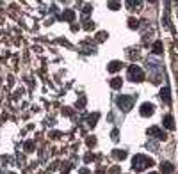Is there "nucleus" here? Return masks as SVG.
<instances>
[{"instance_id": "nucleus-1", "label": "nucleus", "mask_w": 178, "mask_h": 174, "mask_svg": "<svg viewBox=\"0 0 178 174\" xmlns=\"http://www.w3.org/2000/svg\"><path fill=\"white\" fill-rule=\"evenodd\" d=\"M151 165H153V160L148 158V156L136 154V156L132 158V167H134V171H137V172H143L146 167H151Z\"/></svg>"}, {"instance_id": "nucleus-2", "label": "nucleus", "mask_w": 178, "mask_h": 174, "mask_svg": "<svg viewBox=\"0 0 178 174\" xmlns=\"http://www.w3.org/2000/svg\"><path fill=\"white\" fill-rule=\"evenodd\" d=\"M128 78H130L132 82H143V80L146 78V75H144V71H143L139 66H130V68H128Z\"/></svg>"}, {"instance_id": "nucleus-3", "label": "nucleus", "mask_w": 178, "mask_h": 174, "mask_svg": "<svg viewBox=\"0 0 178 174\" xmlns=\"http://www.w3.org/2000/svg\"><path fill=\"white\" fill-rule=\"evenodd\" d=\"M116 101H118V107H119L123 112H128V110L134 107V98H132V96H119Z\"/></svg>"}, {"instance_id": "nucleus-4", "label": "nucleus", "mask_w": 178, "mask_h": 174, "mask_svg": "<svg viewBox=\"0 0 178 174\" xmlns=\"http://www.w3.org/2000/svg\"><path fill=\"white\" fill-rule=\"evenodd\" d=\"M153 112H155V107H153L151 103H144V105L141 107V115H144V117L151 115Z\"/></svg>"}, {"instance_id": "nucleus-5", "label": "nucleus", "mask_w": 178, "mask_h": 174, "mask_svg": "<svg viewBox=\"0 0 178 174\" xmlns=\"http://www.w3.org/2000/svg\"><path fill=\"white\" fill-rule=\"evenodd\" d=\"M123 68V62L121 61H114V62H111L109 66H107V71L109 73H116V71H119Z\"/></svg>"}, {"instance_id": "nucleus-6", "label": "nucleus", "mask_w": 178, "mask_h": 174, "mask_svg": "<svg viewBox=\"0 0 178 174\" xmlns=\"http://www.w3.org/2000/svg\"><path fill=\"white\" fill-rule=\"evenodd\" d=\"M148 133H150V135H155V137H157V139H160V140H164V139H166V133L162 132L160 128H157V126L150 128V130H148Z\"/></svg>"}, {"instance_id": "nucleus-7", "label": "nucleus", "mask_w": 178, "mask_h": 174, "mask_svg": "<svg viewBox=\"0 0 178 174\" xmlns=\"http://www.w3.org/2000/svg\"><path fill=\"white\" fill-rule=\"evenodd\" d=\"M162 123H164V126L168 128V130H175V119H173V115H164V119H162Z\"/></svg>"}, {"instance_id": "nucleus-8", "label": "nucleus", "mask_w": 178, "mask_h": 174, "mask_svg": "<svg viewBox=\"0 0 178 174\" xmlns=\"http://www.w3.org/2000/svg\"><path fill=\"white\" fill-rule=\"evenodd\" d=\"M160 171L164 174H171L173 171H175V167L169 164V162H162V165H160Z\"/></svg>"}, {"instance_id": "nucleus-9", "label": "nucleus", "mask_w": 178, "mask_h": 174, "mask_svg": "<svg viewBox=\"0 0 178 174\" xmlns=\"http://www.w3.org/2000/svg\"><path fill=\"white\" fill-rule=\"evenodd\" d=\"M160 96H162V100H164L166 103H171V96H169V87H168V85H164V87H162Z\"/></svg>"}, {"instance_id": "nucleus-10", "label": "nucleus", "mask_w": 178, "mask_h": 174, "mask_svg": "<svg viewBox=\"0 0 178 174\" xmlns=\"http://www.w3.org/2000/svg\"><path fill=\"white\" fill-rule=\"evenodd\" d=\"M61 20H66V21H73L75 20V12L73 11H64L63 12V16H61Z\"/></svg>"}, {"instance_id": "nucleus-11", "label": "nucleus", "mask_w": 178, "mask_h": 174, "mask_svg": "<svg viewBox=\"0 0 178 174\" xmlns=\"http://www.w3.org/2000/svg\"><path fill=\"white\" fill-rule=\"evenodd\" d=\"M126 7L128 9H139L141 7V0H126Z\"/></svg>"}, {"instance_id": "nucleus-12", "label": "nucleus", "mask_w": 178, "mask_h": 174, "mask_svg": "<svg viewBox=\"0 0 178 174\" xmlns=\"http://www.w3.org/2000/svg\"><path fill=\"white\" fill-rule=\"evenodd\" d=\"M112 156H114V160H125L126 158V151H119V149H116V151H112Z\"/></svg>"}, {"instance_id": "nucleus-13", "label": "nucleus", "mask_w": 178, "mask_h": 174, "mask_svg": "<svg viewBox=\"0 0 178 174\" xmlns=\"http://www.w3.org/2000/svg\"><path fill=\"white\" fill-rule=\"evenodd\" d=\"M121 85H123V80H121L119 76L111 80V87H112V89H121Z\"/></svg>"}, {"instance_id": "nucleus-14", "label": "nucleus", "mask_w": 178, "mask_h": 174, "mask_svg": "<svg viewBox=\"0 0 178 174\" xmlns=\"http://www.w3.org/2000/svg\"><path fill=\"white\" fill-rule=\"evenodd\" d=\"M107 5H109V9H112V11H118L119 7H121V4H119L118 0H109V4H107Z\"/></svg>"}, {"instance_id": "nucleus-15", "label": "nucleus", "mask_w": 178, "mask_h": 174, "mask_svg": "<svg viewBox=\"0 0 178 174\" xmlns=\"http://www.w3.org/2000/svg\"><path fill=\"white\" fill-rule=\"evenodd\" d=\"M96 121H98V114H91V115L87 117V123H89V126H94V124H96Z\"/></svg>"}, {"instance_id": "nucleus-16", "label": "nucleus", "mask_w": 178, "mask_h": 174, "mask_svg": "<svg viewBox=\"0 0 178 174\" xmlns=\"http://www.w3.org/2000/svg\"><path fill=\"white\" fill-rule=\"evenodd\" d=\"M25 151H27V153H32V151H34V142H32V140H27V142H25Z\"/></svg>"}, {"instance_id": "nucleus-17", "label": "nucleus", "mask_w": 178, "mask_h": 174, "mask_svg": "<svg viewBox=\"0 0 178 174\" xmlns=\"http://www.w3.org/2000/svg\"><path fill=\"white\" fill-rule=\"evenodd\" d=\"M153 51H155V53H162V43L160 41H157L153 44Z\"/></svg>"}, {"instance_id": "nucleus-18", "label": "nucleus", "mask_w": 178, "mask_h": 174, "mask_svg": "<svg viewBox=\"0 0 178 174\" xmlns=\"http://www.w3.org/2000/svg\"><path fill=\"white\" fill-rule=\"evenodd\" d=\"M85 144H87L89 147H93L94 144H96V139H94V137H87V139H85Z\"/></svg>"}, {"instance_id": "nucleus-19", "label": "nucleus", "mask_w": 178, "mask_h": 174, "mask_svg": "<svg viewBox=\"0 0 178 174\" xmlns=\"http://www.w3.org/2000/svg\"><path fill=\"white\" fill-rule=\"evenodd\" d=\"M128 25H130V29H137V25H139V23H137V20L130 18V20H128Z\"/></svg>"}, {"instance_id": "nucleus-20", "label": "nucleus", "mask_w": 178, "mask_h": 174, "mask_svg": "<svg viewBox=\"0 0 178 174\" xmlns=\"http://www.w3.org/2000/svg\"><path fill=\"white\" fill-rule=\"evenodd\" d=\"M84 107H85V98H80L77 101V108H84Z\"/></svg>"}, {"instance_id": "nucleus-21", "label": "nucleus", "mask_w": 178, "mask_h": 174, "mask_svg": "<svg viewBox=\"0 0 178 174\" xmlns=\"http://www.w3.org/2000/svg\"><path fill=\"white\" fill-rule=\"evenodd\" d=\"M70 169H71V164H64V165H63V172H64V174L68 172Z\"/></svg>"}, {"instance_id": "nucleus-22", "label": "nucleus", "mask_w": 178, "mask_h": 174, "mask_svg": "<svg viewBox=\"0 0 178 174\" xmlns=\"http://www.w3.org/2000/svg\"><path fill=\"white\" fill-rule=\"evenodd\" d=\"M105 37H107V34H105V32H102V34H98V41H104Z\"/></svg>"}, {"instance_id": "nucleus-23", "label": "nucleus", "mask_w": 178, "mask_h": 174, "mask_svg": "<svg viewBox=\"0 0 178 174\" xmlns=\"http://www.w3.org/2000/svg\"><path fill=\"white\" fill-rule=\"evenodd\" d=\"M93 158H94L93 154H91V153H87V154H85V158H84V160H85V162H91Z\"/></svg>"}, {"instance_id": "nucleus-24", "label": "nucleus", "mask_w": 178, "mask_h": 174, "mask_svg": "<svg viewBox=\"0 0 178 174\" xmlns=\"http://www.w3.org/2000/svg\"><path fill=\"white\" fill-rule=\"evenodd\" d=\"M80 174H91V171H89V169H82V171H80Z\"/></svg>"}, {"instance_id": "nucleus-25", "label": "nucleus", "mask_w": 178, "mask_h": 174, "mask_svg": "<svg viewBox=\"0 0 178 174\" xmlns=\"http://www.w3.org/2000/svg\"><path fill=\"white\" fill-rule=\"evenodd\" d=\"M148 2H157V0H148Z\"/></svg>"}, {"instance_id": "nucleus-26", "label": "nucleus", "mask_w": 178, "mask_h": 174, "mask_svg": "<svg viewBox=\"0 0 178 174\" xmlns=\"http://www.w3.org/2000/svg\"><path fill=\"white\" fill-rule=\"evenodd\" d=\"M150 174H157V172H150Z\"/></svg>"}]
</instances>
